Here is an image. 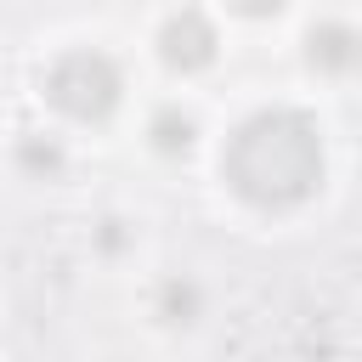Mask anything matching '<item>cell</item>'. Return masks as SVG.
<instances>
[{
    "mask_svg": "<svg viewBox=\"0 0 362 362\" xmlns=\"http://www.w3.org/2000/svg\"><path fill=\"white\" fill-rule=\"evenodd\" d=\"M158 57H164L170 68H181V74L215 62V28H209V17H204V11H175V17L158 28Z\"/></svg>",
    "mask_w": 362,
    "mask_h": 362,
    "instance_id": "3",
    "label": "cell"
},
{
    "mask_svg": "<svg viewBox=\"0 0 362 362\" xmlns=\"http://www.w3.org/2000/svg\"><path fill=\"white\" fill-rule=\"evenodd\" d=\"M147 136H153L158 153H187L192 136H198V124H192V113H181V107H158L153 124H147Z\"/></svg>",
    "mask_w": 362,
    "mask_h": 362,
    "instance_id": "5",
    "label": "cell"
},
{
    "mask_svg": "<svg viewBox=\"0 0 362 362\" xmlns=\"http://www.w3.org/2000/svg\"><path fill=\"white\" fill-rule=\"evenodd\" d=\"M119 62L107 51H62L45 74V96L68 113V119H107L119 107Z\"/></svg>",
    "mask_w": 362,
    "mask_h": 362,
    "instance_id": "2",
    "label": "cell"
},
{
    "mask_svg": "<svg viewBox=\"0 0 362 362\" xmlns=\"http://www.w3.org/2000/svg\"><path fill=\"white\" fill-rule=\"evenodd\" d=\"M17 158H23L28 170H62V147H57V141H40V136H28V141L17 147Z\"/></svg>",
    "mask_w": 362,
    "mask_h": 362,
    "instance_id": "7",
    "label": "cell"
},
{
    "mask_svg": "<svg viewBox=\"0 0 362 362\" xmlns=\"http://www.w3.org/2000/svg\"><path fill=\"white\" fill-rule=\"evenodd\" d=\"M226 187L255 209L305 204L322 181V130L300 107H260L249 113L232 141L221 147Z\"/></svg>",
    "mask_w": 362,
    "mask_h": 362,
    "instance_id": "1",
    "label": "cell"
},
{
    "mask_svg": "<svg viewBox=\"0 0 362 362\" xmlns=\"http://www.w3.org/2000/svg\"><path fill=\"white\" fill-rule=\"evenodd\" d=\"M305 57H311V68H322V74H345V68H356L362 62V34L351 28V23H311V34H305Z\"/></svg>",
    "mask_w": 362,
    "mask_h": 362,
    "instance_id": "4",
    "label": "cell"
},
{
    "mask_svg": "<svg viewBox=\"0 0 362 362\" xmlns=\"http://www.w3.org/2000/svg\"><path fill=\"white\" fill-rule=\"evenodd\" d=\"M158 317H164V322H192V317H198V283L170 277V283L158 288Z\"/></svg>",
    "mask_w": 362,
    "mask_h": 362,
    "instance_id": "6",
    "label": "cell"
}]
</instances>
